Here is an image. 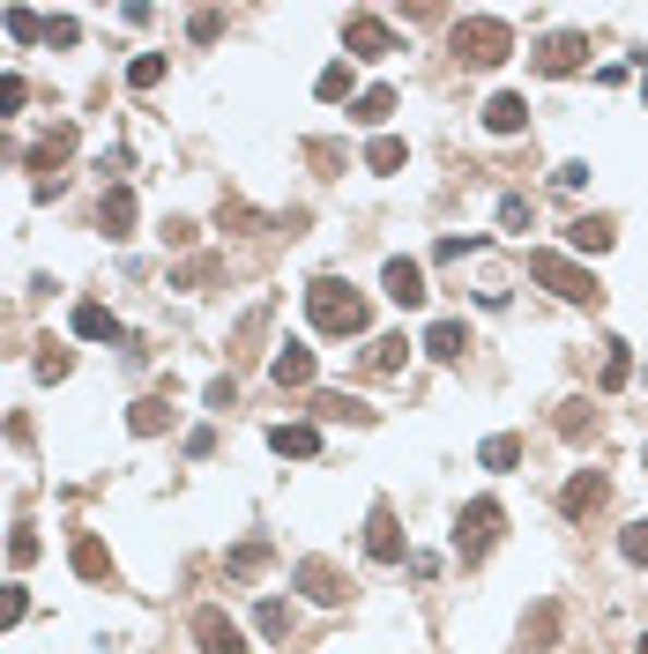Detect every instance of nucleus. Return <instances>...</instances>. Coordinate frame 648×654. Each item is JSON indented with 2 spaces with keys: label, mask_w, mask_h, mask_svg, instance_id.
Listing matches in <instances>:
<instances>
[{
  "label": "nucleus",
  "mask_w": 648,
  "mask_h": 654,
  "mask_svg": "<svg viewBox=\"0 0 648 654\" xmlns=\"http://www.w3.org/2000/svg\"><path fill=\"white\" fill-rule=\"evenodd\" d=\"M529 276L552 290V298H566V305H604V283H597L574 253H560V245H537V253H529Z\"/></svg>",
  "instance_id": "f03ea898"
},
{
  "label": "nucleus",
  "mask_w": 648,
  "mask_h": 654,
  "mask_svg": "<svg viewBox=\"0 0 648 654\" xmlns=\"http://www.w3.org/2000/svg\"><path fill=\"white\" fill-rule=\"evenodd\" d=\"M463 350H470V327H463V320H432V327H425V358L455 365Z\"/></svg>",
  "instance_id": "ddd939ff"
},
{
  "label": "nucleus",
  "mask_w": 648,
  "mask_h": 654,
  "mask_svg": "<svg viewBox=\"0 0 648 654\" xmlns=\"http://www.w3.org/2000/svg\"><path fill=\"white\" fill-rule=\"evenodd\" d=\"M194 640H202V654H247L239 617H224L216 603H209V610H194Z\"/></svg>",
  "instance_id": "423d86ee"
},
{
  "label": "nucleus",
  "mask_w": 648,
  "mask_h": 654,
  "mask_svg": "<svg viewBox=\"0 0 648 654\" xmlns=\"http://www.w3.org/2000/svg\"><path fill=\"white\" fill-rule=\"evenodd\" d=\"M68 566L83 572V580H112V550H105L97 535H75V550H68Z\"/></svg>",
  "instance_id": "a211bd4d"
},
{
  "label": "nucleus",
  "mask_w": 648,
  "mask_h": 654,
  "mask_svg": "<svg viewBox=\"0 0 648 654\" xmlns=\"http://www.w3.org/2000/svg\"><path fill=\"white\" fill-rule=\"evenodd\" d=\"M268 447L284 453V461H313V453H321V432H313V424H276Z\"/></svg>",
  "instance_id": "dca6fc26"
},
{
  "label": "nucleus",
  "mask_w": 648,
  "mask_h": 654,
  "mask_svg": "<svg viewBox=\"0 0 648 654\" xmlns=\"http://www.w3.org/2000/svg\"><path fill=\"white\" fill-rule=\"evenodd\" d=\"M641 654H648V632H641Z\"/></svg>",
  "instance_id": "a19ab883"
},
{
  "label": "nucleus",
  "mask_w": 648,
  "mask_h": 654,
  "mask_svg": "<svg viewBox=\"0 0 648 654\" xmlns=\"http://www.w3.org/2000/svg\"><path fill=\"white\" fill-rule=\"evenodd\" d=\"M0 31H8L15 45H31V38H45V15H31V8H8V15H0Z\"/></svg>",
  "instance_id": "b1692460"
},
{
  "label": "nucleus",
  "mask_w": 648,
  "mask_h": 654,
  "mask_svg": "<svg viewBox=\"0 0 648 654\" xmlns=\"http://www.w3.org/2000/svg\"><path fill=\"white\" fill-rule=\"evenodd\" d=\"M589 60V38H574V31H560V38L537 45V75H574Z\"/></svg>",
  "instance_id": "1a4fd4ad"
},
{
  "label": "nucleus",
  "mask_w": 648,
  "mask_h": 654,
  "mask_svg": "<svg viewBox=\"0 0 648 654\" xmlns=\"http://www.w3.org/2000/svg\"><path fill=\"white\" fill-rule=\"evenodd\" d=\"M45 45H75V15H45Z\"/></svg>",
  "instance_id": "4c0bfd02"
},
{
  "label": "nucleus",
  "mask_w": 648,
  "mask_h": 654,
  "mask_svg": "<svg viewBox=\"0 0 648 654\" xmlns=\"http://www.w3.org/2000/svg\"><path fill=\"white\" fill-rule=\"evenodd\" d=\"M500 223H507V231H521V223H529V202H521V194H507V202H500Z\"/></svg>",
  "instance_id": "58836bf2"
},
{
  "label": "nucleus",
  "mask_w": 648,
  "mask_h": 654,
  "mask_svg": "<svg viewBox=\"0 0 648 654\" xmlns=\"http://www.w3.org/2000/svg\"><path fill=\"white\" fill-rule=\"evenodd\" d=\"M492 543H500V506H492V498L463 506V513H455V550H463V558L477 566V558H484Z\"/></svg>",
  "instance_id": "20e7f679"
},
{
  "label": "nucleus",
  "mask_w": 648,
  "mask_h": 654,
  "mask_svg": "<svg viewBox=\"0 0 648 654\" xmlns=\"http://www.w3.org/2000/svg\"><path fill=\"white\" fill-rule=\"evenodd\" d=\"M38 550H45V543H38V535H31V529H15V535H8V558H15V566H31Z\"/></svg>",
  "instance_id": "e433bc0d"
},
{
  "label": "nucleus",
  "mask_w": 648,
  "mask_h": 654,
  "mask_svg": "<svg viewBox=\"0 0 648 654\" xmlns=\"http://www.w3.org/2000/svg\"><path fill=\"white\" fill-rule=\"evenodd\" d=\"M23 105H31V82H23V75H0V120H15Z\"/></svg>",
  "instance_id": "c756f323"
},
{
  "label": "nucleus",
  "mask_w": 648,
  "mask_h": 654,
  "mask_svg": "<svg viewBox=\"0 0 648 654\" xmlns=\"http://www.w3.org/2000/svg\"><path fill=\"white\" fill-rule=\"evenodd\" d=\"M365 558H381V566H410V550H403V529H395L388 506H373V513H365Z\"/></svg>",
  "instance_id": "0eeeda50"
},
{
  "label": "nucleus",
  "mask_w": 648,
  "mask_h": 654,
  "mask_svg": "<svg viewBox=\"0 0 648 654\" xmlns=\"http://www.w3.org/2000/svg\"><path fill=\"white\" fill-rule=\"evenodd\" d=\"M381 283H388L395 305H425V268H418V261H388V268H381Z\"/></svg>",
  "instance_id": "9b49d317"
},
{
  "label": "nucleus",
  "mask_w": 648,
  "mask_h": 654,
  "mask_svg": "<svg viewBox=\"0 0 648 654\" xmlns=\"http://www.w3.org/2000/svg\"><path fill=\"white\" fill-rule=\"evenodd\" d=\"M455 52H463L470 68H500V60L515 52V31H507L500 15H463V31H455Z\"/></svg>",
  "instance_id": "7ed1b4c3"
},
{
  "label": "nucleus",
  "mask_w": 648,
  "mask_h": 654,
  "mask_svg": "<svg viewBox=\"0 0 648 654\" xmlns=\"http://www.w3.org/2000/svg\"><path fill=\"white\" fill-rule=\"evenodd\" d=\"M619 558H626V566H648V521H634V529L619 535Z\"/></svg>",
  "instance_id": "72a5a7b5"
},
{
  "label": "nucleus",
  "mask_w": 648,
  "mask_h": 654,
  "mask_svg": "<svg viewBox=\"0 0 648 654\" xmlns=\"http://www.w3.org/2000/svg\"><path fill=\"white\" fill-rule=\"evenodd\" d=\"M388 112H395V89H365V97L350 105V120H358V126H381Z\"/></svg>",
  "instance_id": "5701e85b"
},
{
  "label": "nucleus",
  "mask_w": 648,
  "mask_h": 654,
  "mask_svg": "<svg viewBox=\"0 0 648 654\" xmlns=\"http://www.w3.org/2000/svg\"><path fill=\"white\" fill-rule=\"evenodd\" d=\"M75 335H83V342H112V335H120V320H112L97 298H83V305H75Z\"/></svg>",
  "instance_id": "aec40b11"
},
{
  "label": "nucleus",
  "mask_w": 648,
  "mask_h": 654,
  "mask_svg": "<svg viewBox=\"0 0 648 654\" xmlns=\"http://www.w3.org/2000/svg\"><path fill=\"white\" fill-rule=\"evenodd\" d=\"M403 358H410V342H403V335H381V342L365 350V372H403Z\"/></svg>",
  "instance_id": "4be33fe9"
},
{
  "label": "nucleus",
  "mask_w": 648,
  "mask_h": 654,
  "mask_svg": "<svg viewBox=\"0 0 648 654\" xmlns=\"http://www.w3.org/2000/svg\"><path fill=\"white\" fill-rule=\"evenodd\" d=\"M604 476H597V469H581V476H574V484H566V498H560V506H566V513H574V521H581V513H597V506H604Z\"/></svg>",
  "instance_id": "f3484780"
},
{
  "label": "nucleus",
  "mask_w": 648,
  "mask_h": 654,
  "mask_svg": "<svg viewBox=\"0 0 648 654\" xmlns=\"http://www.w3.org/2000/svg\"><path fill=\"white\" fill-rule=\"evenodd\" d=\"M268 372H276V387H313V350H305V342H284V350L268 358Z\"/></svg>",
  "instance_id": "f8f14e48"
},
{
  "label": "nucleus",
  "mask_w": 648,
  "mask_h": 654,
  "mask_svg": "<svg viewBox=\"0 0 648 654\" xmlns=\"http://www.w3.org/2000/svg\"><path fill=\"white\" fill-rule=\"evenodd\" d=\"M305 320L321 327V335H365L373 313H365V298H358L344 276H313V283H305Z\"/></svg>",
  "instance_id": "f257e3e1"
},
{
  "label": "nucleus",
  "mask_w": 648,
  "mask_h": 654,
  "mask_svg": "<svg viewBox=\"0 0 648 654\" xmlns=\"http://www.w3.org/2000/svg\"><path fill=\"white\" fill-rule=\"evenodd\" d=\"M291 580H299L313 603H344V595H350V588H344V572L328 566V558H299V566H291Z\"/></svg>",
  "instance_id": "6e6552de"
},
{
  "label": "nucleus",
  "mask_w": 648,
  "mask_h": 654,
  "mask_svg": "<svg viewBox=\"0 0 648 654\" xmlns=\"http://www.w3.org/2000/svg\"><path fill=\"white\" fill-rule=\"evenodd\" d=\"M224 566L239 572V580H254V572L268 566V543H239V550H231V558H224Z\"/></svg>",
  "instance_id": "cd10ccee"
},
{
  "label": "nucleus",
  "mask_w": 648,
  "mask_h": 654,
  "mask_svg": "<svg viewBox=\"0 0 648 654\" xmlns=\"http://www.w3.org/2000/svg\"><path fill=\"white\" fill-rule=\"evenodd\" d=\"M344 45H350V60H388V52H403L381 15H350V23H344Z\"/></svg>",
  "instance_id": "39448f33"
},
{
  "label": "nucleus",
  "mask_w": 648,
  "mask_h": 654,
  "mask_svg": "<svg viewBox=\"0 0 648 654\" xmlns=\"http://www.w3.org/2000/svg\"><path fill=\"white\" fill-rule=\"evenodd\" d=\"M626 379H634V358H626V342H611V358H604V379H597V387H604V395H619Z\"/></svg>",
  "instance_id": "393cba45"
},
{
  "label": "nucleus",
  "mask_w": 648,
  "mask_h": 654,
  "mask_svg": "<svg viewBox=\"0 0 648 654\" xmlns=\"http://www.w3.org/2000/svg\"><path fill=\"white\" fill-rule=\"evenodd\" d=\"M313 89H321L328 105H344V97H350V68H344V60H336V68H321V82H313Z\"/></svg>",
  "instance_id": "473e14b6"
},
{
  "label": "nucleus",
  "mask_w": 648,
  "mask_h": 654,
  "mask_svg": "<svg viewBox=\"0 0 648 654\" xmlns=\"http://www.w3.org/2000/svg\"><path fill=\"white\" fill-rule=\"evenodd\" d=\"M560 432H566V439L597 432V409H589V402H566V409H560Z\"/></svg>",
  "instance_id": "7c9ffc66"
},
{
  "label": "nucleus",
  "mask_w": 648,
  "mask_h": 654,
  "mask_svg": "<svg viewBox=\"0 0 648 654\" xmlns=\"http://www.w3.org/2000/svg\"><path fill=\"white\" fill-rule=\"evenodd\" d=\"M477 461L507 476V469H515V461H521V439H515V432H500V439H484V447H477Z\"/></svg>",
  "instance_id": "412c9836"
},
{
  "label": "nucleus",
  "mask_w": 648,
  "mask_h": 654,
  "mask_svg": "<svg viewBox=\"0 0 648 654\" xmlns=\"http://www.w3.org/2000/svg\"><path fill=\"white\" fill-rule=\"evenodd\" d=\"M97 231H105V239H134V194H128V186H105V202H97Z\"/></svg>",
  "instance_id": "9d476101"
},
{
  "label": "nucleus",
  "mask_w": 648,
  "mask_h": 654,
  "mask_svg": "<svg viewBox=\"0 0 648 654\" xmlns=\"http://www.w3.org/2000/svg\"><path fill=\"white\" fill-rule=\"evenodd\" d=\"M484 126H492V134H521V126H529V97H515V89H500V97L484 105Z\"/></svg>",
  "instance_id": "2eb2a0df"
},
{
  "label": "nucleus",
  "mask_w": 648,
  "mask_h": 654,
  "mask_svg": "<svg viewBox=\"0 0 648 654\" xmlns=\"http://www.w3.org/2000/svg\"><path fill=\"white\" fill-rule=\"evenodd\" d=\"M23 610H31V595H23V588H0V632L23 625Z\"/></svg>",
  "instance_id": "f704fd0d"
},
{
  "label": "nucleus",
  "mask_w": 648,
  "mask_h": 654,
  "mask_svg": "<svg viewBox=\"0 0 648 654\" xmlns=\"http://www.w3.org/2000/svg\"><path fill=\"white\" fill-rule=\"evenodd\" d=\"M38 379H68V350H60V342H45V350H38Z\"/></svg>",
  "instance_id": "c9c22d12"
},
{
  "label": "nucleus",
  "mask_w": 648,
  "mask_h": 654,
  "mask_svg": "<svg viewBox=\"0 0 648 654\" xmlns=\"http://www.w3.org/2000/svg\"><path fill=\"white\" fill-rule=\"evenodd\" d=\"M641 461H648V453H641Z\"/></svg>",
  "instance_id": "79ce46f5"
},
{
  "label": "nucleus",
  "mask_w": 648,
  "mask_h": 654,
  "mask_svg": "<svg viewBox=\"0 0 648 654\" xmlns=\"http://www.w3.org/2000/svg\"><path fill=\"white\" fill-rule=\"evenodd\" d=\"M128 82L134 89H157V82H165V52H142V60L128 68Z\"/></svg>",
  "instance_id": "2f4dec72"
},
{
  "label": "nucleus",
  "mask_w": 648,
  "mask_h": 654,
  "mask_svg": "<svg viewBox=\"0 0 648 654\" xmlns=\"http://www.w3.org/2000/svg\"><path fill=\"white\" fill-rule=\"evenodd\" d=\"M187 31H194V45H216V38H224V8H194Z\"/></svg>",
  "instance_id": "bb28decb"
},
{
  "label": "nucleus",
  "mask_w": 648,
  "mask_h": 654,
  "mask_svg": "<svg viewBox=\"0 0 648 654\" xmlns=\"http://www.w3.org/2000/svg\"><path fill=\"white\" fill-rule=\"evenodd\" d=\"M165 424H172V395H142V402L128 409V432H134V439H157Z\"/></svg>",
  "instance_id": "4468645a"
},
{
  "label": "nucleus",
  "mask_w": 648,
  "mask_h": 654,
  "mask_svg": "<svg viewBox=\"0 0 648 654\" xmlns=\"http://www.w3.org/2000/svg\"><path fill=\"white\" fill-rule=\"evenodd\" d=\"M231 395H239L231 379H209V387H202V402H209V409H231Z\"/></svg>",
  "instance_id": "ea45409f"
},
{
  "label": "nucleus",
  "mask_w": 648,
  "mask_h": 654,
  "mask_svg": "<svg viewBox=\"0 0 648 654\" xmlns=\"http://www.w3.org/2000/svg\"><path fill=\"white\" fill-rule=\"evenodd\" d=\"M403 157H410V149H403L395 134H381V142L365 149V164H373V171H403Z\"/></svg>",
  "instance_id": "c85d7f7f"
},
{
  "label": "nucleus",
  "mask_w": 648,
  "mask_h": 654,
  "mask_svg": "<svg viewBox=\"0 0 648 654\" xmlns=\"http://www.w3.org/2000/svg\"><path fill=\"white\" fill-rule=\"evenodd\" d=\"M254 625H261V640H284V632H291V610H284L276 595H268V603L254 610Z\"/></svg>",
  "instance_id": "a878e982"
},
{
  "label": "nucleus",
  "mask_w": 648,
  "mask_h": 654,
  "mask_svg": "<svg viewBox=\"0 0 648 654\" xmlns=\"http://www.w3.org/2000/svg\"><path fill=\"white\" fill-rule=\"evenodd\" d=\"M566 245H574V253H611V223L604 216H574V223H566Z\"/></svg>",
  "instance_id": "6ab92c4d"
}]
</instances>
